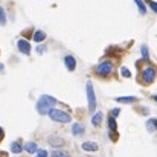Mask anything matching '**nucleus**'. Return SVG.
<instances>
[{"label": "nucleus", "mask_w": 157, "mask_h": 157, "mask_svg": "<svg viewBox=\"0 0 157 157\" xmlns=\"http://www.w3.org/2000/svg\"><path fill=\"white\" fill-rule=\"evenodd\" d=\"M114 101L121 102V104H133L137 101V98L136 96H117V98H114Z\"/></svg>", "instance_id": "obj_9"}, {"label": "nucleus", "mask_w": 157, "mask_h": 157, "mask_svg": "<svg viewBox=\"0 0 157 157\" xmlns=\"http://www.w3.org/2000/svg\"><path fill=\"white\" fill-rule=\"evenodd\" d=\"M86 90H87V101H89V108L93 111V110L96 108V93H95L93 84H92L90 81L87 82V87H86Z\"/></svg>", "instance_id": "obj_3"}, {"label": "nucleus", "mask_w": 157, "mask_h": 157, "mask_svg": "<svg viewBox=\"0 0 157 157\" xmlns=\"http://www.w3.org/2000/svg\"><path fill=\"white\" fill-rule=\"evenodd\" d=\"M101 122H102V113L98 111V113H95V114L92 116V124H93L95 127H99Z\"/></svg>", "instance_id": "obj_12"}, {"label": "nucleus", "mask_w": 157, "mask_h": 157, "mask_svg": "<svg viewBox=\"0 0 157 157\" xmlns=\"http://www.w3.org/2000/svg\"><path fill=\"white\" fill-rule=\"evenodd\" d=\"M49 144L52 145V147H61L63 144H64V140L63 139H59V137H49Z\"/></svg>", "instance_id": "obj_16"}, {"label": "nucleus", "mask_w": 157, "mask_h": 157, "mask_svg": "<svg viewBox=\"0 0 157 157\" xmlns=\"http://www.w3.org/2000/svg\"><path fill=\"white\" fill-rule=\"evenodd\" d=\"M148 3H150V6H151V9L154 11V12H157V5L153 2V0H148Z\"/></svg>", "instance_id": "obj_24"}, {"label": "nucleus", "mask_w": 157, "mask_h": 157, "mask_svg": "<svg viewBox=\"0 0 157 157\" xmlns=\"http://www.w3.org/2000/svg\"><path fill=\"white\" fill-rule=\"evenodd\" d=\"M17 48H18V51H20L21 53H25V55H31V44H29V41L20 38V40L17 41Z\"/></svg>", "instance_id": "obj_6"}, {"label": "nucleus", "mask_w": 157, "mask_h": 157, "mask_svg": "<svg viewBox=\"0 0 157 157\" xmlns=\"http://www.w3.org/2000/svg\"><path fill=\"white\" fill-rule=\"evenodd\" d=\"M2 139H3V128L0 127V140H2Z\"/></svg>", "instance_id": "obj_27"}, {"label": "nucleus", "mask_w": 157, "mask_h": 157, "mask_svg": "<svg viewBox=\"0 0 157 157\" xmlns=\"http://www.w3.org/2000/svg\"><path fill=\"white\" fill-rule=\"evenodd\" d=\"M49 117L52 119L53 122H59V124H69L72 121L70 114L66 113V111H61V110H56V108H51L49 111Z\"/></svg>", "instance_id": "obj_2"}, {"label": "nucleus", "mask_w": 157, "mask_h": 157, "mask_svg": "<svg viewBox=\"0 0 157 157\" xmlns=\"http://www.w3.org/2000/svg\"><path fill=\"white\" fill-rule=\"evenodd\" d=\"M52 157H70V156H69L67 151H58V150H56V151L52 153Z\"/></svg>", "instance_id": "obj_21"}, {"label": "nucleus", "mask_w": 157, "mask_h": 157, "mask_svg": "<svg viewBox=\"0 0 157 157\" xmlns=\"http://www.w3.org/2000/svg\"><path fill=\"white\" fill-rule=\"evenodd\" d=\"M46 49H48V48L41 44V46H38V48H37V52H38V53H43V52H44V51H46Z\"/></svg>", "instance_id": "obj_25"}, {"label": "nucleus", "mask_w": 157, "mask_h": 157, "mask_svg": "<svg viewBox=\"0 0 157 157\" xmlns=\"http://www.w3.org/2000/svg\"><path fill=\"white\" fill-rule=\"evenodd\" d=\"M55 104H58V99H55L51 95H41V98L37 101L35 108L40 114H48V111L52 108Z\"/></svg>", "instance_id": "obj_1"}, {"label": "nucleus", "mask_w": 157, "mask_h": 157, "mask_svg": "<svg viewBox=\"0 0 157 157\" xmlns=\"http://www.w3.org/2000/svg\"><path fill=\"white\" fill-rule=\"evenodd\" d=\"M140 52H142V56H144V59H147V61L150 59V52H148V46H145V44H144V46L140 48Z\"/></svg>", "instance_id": "obj_19"}, {"label": "nucleus", "mask_w": 157, "mask_h": 157, "mask_svg": "<svg viewBox=\"0 0 157 157\" xmlns=\"http://www.w3.org/2000/svg\"><path fill=\"white\" fill-rule=\"evenodd\" d=\"M154 79H156V70H154V67L150 66V67L144 69V72H142V81H144V84H153Z\"/></svg>", "instance_id": "obj_4"}, {"label": "nucleus", "mask_w": 157, "mask_h": 157, "mask_svg": "<svg viewBox=\"0 0 157 157\" xmlns=\"http://www.w3.org/2000/svg\"><path fill=\"white\" fill-rule=\"evenodd\" d=\"M44 38H46V34H44L43 31H37V32L34 34V41H37V43L43 41Z\"/></svg>", "instance_id": "obj_17"}, {"label": "nucleus", "mask_w": 157, "mask_h": 157, "mask_svg": "<svg viewBox=\"0 0 157 157\" xmlns=\"http://www.w3.org/2000/svg\"><path fill=\"white\" fill-rule=\"evenodd\" d=\"M35 156L37 157H48L49 154H48L46 150H37V151H35Z\"/></svg>", "instance_id": "obj_22"}, {"label": "nucleus", "mask_w": 157, "mask_h": 157, "mask_svg": "<svg viewBox=\"0 0 157 157\" xmlns=\"http://www.w3.org/2000/svg\"><path fill=\"white\" fill-rule=\"evenodd\" d=\"M0 72H3V64H0Z\"/></svg>", "instance_id": "obj_28"}, {"label": "nucleus", "mask_w": 157, "mask_h": 157, "mask_svg": "<svg viewBox=\"0 0 157 157\" xmlns=\"http://www.w3.org/2000/svg\"><path fill=\"white\" fill-rule=\"evenodd\" d=\"M81 148L84 150V151H90V153H95V151H98L99 150V145L96 144V142H84L82 145H81Z\"/></svg>", "instance_id": "obj_8"}, {"label": "nucleus", "mask_w": 157, "mask_h": 157, "mask_svg": "<svg viewBox=\"0 0 157 157\" xmlns=\"http://www.w3.org/2000/svg\"><path fill=\"white\" fill-rule=\"evenodd\" d=\"M134 3L137 5V8H139V12L144 15V14H147V6H145V3L142 2V0H134Z\"/></svg>", "instance_id": "obj_18"}, {"label": "nucleus", "mask_w": 157, "mask_h": 157, "mask_svg": "<svg viewBox=\"0 0 157 157\" xmlns=\"http://www.w3.org/2000/svg\"><path fill=\"white\" fill-rule=\"evenodd\" d=\"M9 148H11V153H14V154H18V153L23 151V145H20L18 142H12L9 145Z\"/></svg>", "instance_id": "obj_15"}, {"label": "nucleus", "mask_w": 157, "mask_h": 157, "mask_svg": "<svg viewBox=\"0 0 157 157\" xmlns=\"http://www.w3.org/2000/svg\"><path fill=\"white\" fill-rule=\"evenodd\" d=\"M64 64H66L67 70L73 72L75 67H76V59H75V56H73V55H66V56H64Z\"/></svg>", "instance_id": "obj_7"}, {"label": "nucleus", "mask_w": 157, "mask_h": 157, "mask_svg": "<svg viewBox=\"0 0 157 157\" xmlns=\"http://www.w3.org/2000/svg\"><path fill=\"white\" fill-rule=\"evenodd\" d=\"M111 72H113V64L108 63V61L101 63V64L96 67V73H98L99 76H108Z\"/></svg>", "instance_id": "obj_5"}, {"label": "nucleus", "mask_w": 157, "mask_h": 157, "mask_svg": "<svg viewBox=\"0 0 157 157\" xmlns=\"http://www.w3.org/2000/svg\"><path fill=\"white\" fill-rule=\"evenodd\" d=\"M107 125H108V130H110L111 133H116V131H117V124H116V119H114L113 116H111V117H108Z\"/></svg>", "instance_id": "obj_13"}, {"label": "nucleus", "mask_w": 157, "mask_h": 157, "mask_svg": "<svg viewBox=\"0 0 157 157\" xmlns=\"http://www.w3.org/2000/svg\"><path fill=\"white\" fill-rule=\"evenodd\" d=\"M119 113H121V108H114V110L111 111V114H113V116H117Z\"/></svg>", "instance_id": "obj_26"}, {"label": "nucleus", "mask_w": 157, "mask_h": 157, "mask_svg": "<svg viewBox=\"0 0 157 157\" xmlns=\"http://www.w3.org/2000/svg\"><path fill=\"white\" fill-rule=\"evenodd\" d=\"M156 122H157L156 117H150V119L147 121L145 125H147V128H148L150 133H154V131H156Z\"/></svg>", "instance_id": "obj_14"}, {"label": "nucleus", "mask_w": 157, "mask_h": 157, "mask_svg": "<svg viewBox=\"0 0 157 157\" xmlns=\"http://www.w3.org/2000/svg\"><path fill=\"white\" fill-rule=\"evenodd\" d=\"M25 150H26L29 154H35V151L38 150V145H37L35 142H28V144H25Z\"/></svg>", "instance_id": "obj_11"}, {"label": "nucleus", "mask_w": 157, "mask_h": 157, "mask_svg": "<svg viewBox=\"0 0 157 157\" xmlns=\"http://www.w3.org/2000/svg\"><path fill=\"white\" fill-rule=\"evenodd\" d=\"M72 134L76 136V137L81 136V134H84V125H82V124H78V122L73 124V125H72Z\"/></svg>", "instance_id": "obj_10"}, {"label": "nucleus", "mask_w": 157, "mask_h": 157, "mask_svg": "<svg viewBox=\"0 0 157 157\" xmlns=\"http://www.w3.org/2000/svg\"><path fill=\"white\" fill-rule=\"evenodd\" d=\"M121 73H122V76H125V78H130V76H131V72H130L127 67H122V69H121Z\"/></svg>", "instance_id": "obj_23"}, {"label": "nucleus", "mask_w": 157, "mask_h": 157, "mask_svg": "<svg viewBox=\"0 0 157 157\" xmlns=\"http://www.w3.org/2000/svg\"><path fill=\"white\" fill-rule=\"evenodd\" d=\"M6 25V14H5V9L0 6V26H5Z\"/></svg>", "instance_id": "obj_20"}]
</instances>
